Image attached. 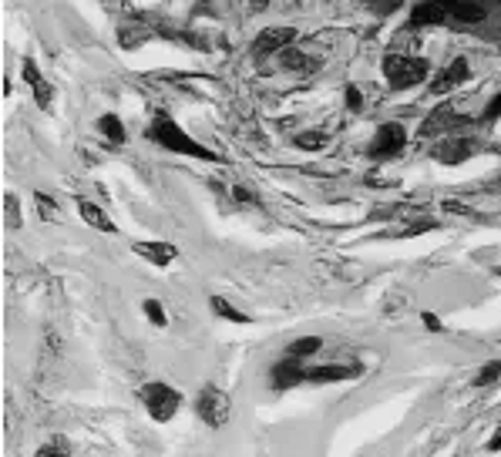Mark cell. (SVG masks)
<instances>
[{"mask_svg":"<svg viewBox=\"0 0 501 457\" xmlns=\"http://www.w3.org/2000/svg\"><path fill=\"white\" fill-rule=\"evenodd\" d=\"M145 138H152L155 145H162L168 152H179V155H192V158H202V162H216V152L202 148L199 141H192L185 131H182L165 111H155L152 125L145 128Z\"/></svg>","mask_w":501,"mask_h":457,"instance_id":"1","label":"cell"},{"mask_svg":"<svg viewBox=\"0 0 501 457\" xmlns=\"http://www.w3.org/2000/svg\"><path fill=\"white\" fill-rule=\"evenodd\" d=\"M427 75H431V64L424 57H407V54H387L384 57V77L394 91L414 88V84L427 81Z\"/></svg>","mask_w":501,"mask_h":457,"instance_id":"2","label":"cell"},{"mask_svg":"<svg viewBox=\"0 0 501 457\" xmlns=\"http://www.w3.org/2000/svg\"><path fill=\"white\" fill-rule=\"evenodd\" d=\"M138 397H142L145 410L152 414V420H158V424L172 420L175 414H179V407H182V394H179V390H172V387L162 383V380L145 383L142 390H138Z\"/></svg>","mask_w":501,"mask_h":457,"instance_id":"3","label":"cell"},{"mask_svg":"<svg viewBox=\"0 0 501 457\" xmlns=\"http://www.w3.org/2000/svg\"><path fill=\"white\" fill-rule=\"evenodd\" d=\"M195 410H199V417L206 420L209 427H226L232 417V400L226 390H219V387H202V394H199V404H195Z\"/></svg>","mask_w":501,"mask_h":457,"instance_id":"4","label":"cell"},{"mask_svg":"<svg viewBox=\"0 0 501 457\" xmlns=\"http://www.w3.org/2000/svg\"><path fill=\"white\" fill-rule=\"evenodd\" d=\"M404 145H407V128L397 125V121H387V125L377 128L367 152H370V158H394V155L404 152Z\"/></svg>","mask_w":501,"mask_h":457,"instance_id":"5","label":"cell"},{"mask_svg":"<svg viewBox=\"0 0 501 457\" xmlns=\"http://www.w3.org/2000/svg\"><path fill=\"white\" fill-rule=\"evenodd\" d=\"M468 121H471V118L458 114L448 101H444V104H437L434 111L427 114V121L421 125V135L431 138V135H441V131H451V128H461V125H468Z\"/></svg>","mask_w":501,"mask_h":457,"instance_id":"6","label":"cell"},{"mask_svg":"<svg viewBox=\"0 0 501 457\" xmlns=\"http://www.w3.org/2000/svg\"><path fill=\"white\" fill-rule=\"evenodd\" d=\"M296 40V27H266V31H259L256 34V44H253V51L259 57H266L272 51H283Z\"/></svg>","mask_w":501,"mask_h":457,"instance_id":"7","label":"cell"},{"mask_svg":"<svg viewBox=\"0 0 501 457\" xmlns=\"http://www.w3.org/2000/svg\"><path fill=\"white\" fill-rule=\"evenodd\" d=\"M475 152H478V141H471V138H448V141H441V145L434 148V158H437V162H444V165H461V162H468Z\"/></svg>","mask_w":501,"mask_h":457,"instance_id":"8","label":"cell"},{"mask_svg":"<svg viewBox=\"0 0 501 457\" xmlns=\"http://www.w3.org/2000/svg\"><path fill=\"white\" fill-rule=\"evenodd\" d=\"M360 373H363L360 363H350V367H343V363H326V367H309L307 380L309 383H334V380H353Z\"/></svg>","mask_w":501,"mask_h":457,"instance_id":"9","label":"cell"},{"mask_svg":"<svg viewBox=\"0 0 501 457\" xmlns=\"http://www.w3.org/2000/svg\"><path fill=\"white\" fill-rule=\"evenodd\" d=\"M444 21H448L444 0H421V4H414L411 27H431V24H444Z\"/></svg>","mask_w":501,"mask_h":457,"instance_id":"10","label":"cell"},{"mask_svg":"<svg viewBox=\"0 0 501 457\" xmlns=\"http://www.w3.org/2000/svg\"><path fill=\"white\" fill-rule=\"evenodd\" d=\"M299 380H307V370L299 367L296 356H286V360H280V363L272 367V387H276V390H290V387H296Z\"/></svg>","mask_w":501,"mask_h":457,"instance_id":"11","label":"cell"},{"mask_svg":"<svg viewBox=\"0 0 501 457\" xmlns=\"http://www.w3.org/2000/svg\"><path fill=\"white\" fill-rule=\"evenodd\" d=\"M468 75H471L468 61H464V57H454V61H451V67H444V75H441L434 84H431V91H434V94H448V91H454L458 84H464V81H468Z\"/></svg>","mask_w":501,"mask_h":457,"instance_id":"12","label":"cell"},{"mask_svg":"<svg viewBox=\"0 0 501 457\" xmlns=\"http://www.w3.org/2000/svg\"><path fill=\"white\" fill-rule=\"evenodd\" d=\"M444 7H448V17L461 21V24H481L488 17V11L478 0H444Z\"/></svg>","mask_w":501,"mask_h":457,"instance_id":"13","label":"cell"},{"mask_svg":"<svg viewBox=\"0 0 501 457\" xmlns=\"http://www.w3.org/2000/svg\"><path fill=\"white\" fill-rule=\"evenodd\" d=\"M135 253L142 255V259H148L152 266H168L179 255V249L168 246V242H135Z\"/></svg>","mask_w":501,"mask_h":457,"instance_id":"14","label":"cell"},{"mask_svg":"<svg viewBox=\"0 0 501 457\" xmlns=\"http://www.w3.org/2000/svg\"><path fill=\"white\" fill-rule=\"evenodd\" d=\"M24 81L34 88V98H38V104L40 108H51V84L40 77V71H38V64L31 61V57H24Z\"/></svg>","mask_w":501,"mask_h":457,"instance_id":"15","label":"cell"},{"mask_svg":"<svg viewBox=\"0 0 501 457\" xmlns=\"http://www.w3.org/2000/svg\"><path fill=\"white\" fill-rule=\"evenodd\" d=\"M77 212H81V219H84L88 226L101 228V232H108V236H111V232H118V228H115V222H111V219L104 216V212H101V209H98V205H94V202H88V199H77Z\"/></svg>","mask_w":501,"mask_h":457,"instance_id":"16","label":"cell"},{"mask_svg":"<svg viewBox=\"0 0 501 457\" xmlns=\"http://www.w3.org/2000/svg\"><path fill=\"white\" fill-rule=\"evenodd\" d=\"M280 67H286V71H296V75H307V71H316V61H313V57H307L303 51H296L293 44H290V48H283V51H280Z\"/></svg>","mask_w":501,"mask_h":457,"instance_id":"17","label":"cell"},{"mask_svg":"<svg viewBox=\"0 0 501 457\" xmlns=\"http://www.w3.org/2000/svg\"><path fill=\"white\" fill-rule=\"evenodd\" d=\"M98 131H101L111 145H125V138H128V135H125V125L118 121V114H101V118H98Z\"/></svg>","mask_w":501,"mask_h":457,"instance_id":"18","label":"cell"},{"mask_svg":"<svg viewBox=\"0 0 501 457\" xmlns=\"http://www.w3.org/2000/svg\"><path fill=\"white\" fill-rule=\"evenodd\" d=\"M212 309H216L222 319H232V323H253V316H249V313L236 309V306H232L229 299H222V296H212Z\"/></svg>","mask_w":501,"mask_h":457,"instance_id":"19","label":"cell"},{"mask_svg":"<svg viewBox=\"0 0 501 457\" xmlns=\"http://www.w3.org/2000/svg\"><path fill=\"white\" fill-rule=\"evenodd\" d=\"M293 145L303 152H320V148H326V131H299Z\"/></svg>","mask_w":501,"mask_h":457,"instance_id":"20","label":"cell"},{"mask_svg":"<svg viewBox=\"0 0 501 457\" xmlns=\"http://www.w3.org/2000/svg\"><path fill=\"white\" fill-rule=\"evenodd\" d=\"M323 343H320V336H307V340H296V343H290V350H286V356H309V353H316Z\"/></svg>","mask_w":501,"mask_h":457,"instance_id":"21","label":"cell"},{"mask_svg":"<svg viewBox=\"0 0 501 457\" xmlns=\"http://www.w3.org/2000/svg\"><path fill=\"white\" fill-rule=\"evenodd\" d=\"M4 226L7 228H21V205L13 199L11 192L4 195Z\"/></svg>","mask_w":501,"mask_h":457,"instance_id":"22","label":"cell"},{"mask_svg":"<svg viewBox=\"0 0 501 457\" xmlns=\"http://www.w3.org/2000/svg\"><path fill=\"white\" fill-rule=\"evenodd\" d=\"M495 380H501V363L498 360H491L488 367H481L478 370V377H475V387H491Z\"/></svg>","mask_w":501,"mask_h":457,"instance_id":"23","label":"cell"},{"mask_svg":"<svg viewBox=\"0 0 501 457\" xmlns=\"http://www.w3.org/2000/svg\"><path fill=\"white\" fill-rule=\"evenodd\" d=\"M34 202H38L40 219H48V222H54V219H57V205H54L51 195H44V192H34Z\"/></svg>","mask_w":501,"mask_h":457,"instance_id":"24","label":"cell"},{"mask_svg":"<svg viewBox=\"0 0 501 457\" xmlns=\"http://www.w3.org/2000/svg\"><path fill=\"white\" fill-rule=\"evenodd\" d=\"M145 316L152 319L155 326H165V313H162V303H158V299H145Z\"/></svg>","mask_w":501,"mask_h":457,"instance_id":"25","label":"cell"},{"mask_svg":"<svg viewBox=\"0 0 501 457\" xmlns=\"http://www.w3.org/2000/svg\"><path fill=\"white\" fill-rule=\"evenodd\" d=\"M498 118H501V91H498V94H495V98H491V101H488V108L481 111V121H485V125H491V121H498Z\"/></svg>","mask_w":501,"mask_h":457,"instance_id":"26","label":"cell"},{"mask_svg":"<svg viewBox=\"0 0 501 457\" xmlns=\"http://www.w3.org/2000/svg\"><path fill=\"white\" fill-rule=\"evenodd\" d=\"M444 212H454V216H471V219H478V212L471 209V205H461V202H454V199H448V202H444Z\"/></svg>","mask_w":501,"mask_h":457,"instance_id":"27","label":"cell"},{"mask_svg":"<svg viewBox=\"0 0 501 457\" xmlns=\"http://www.w3.org/2000/svg\"><path fill=\"white\" fill-rule=\"evenodd\" d=\"M347 108L350 111H360V108H363V94H360L357 84H347Z\"/></svg>","mask_w":501,"mask_h":457,"instance_id":"28","label":"cell"},{"mask_svg":"<svg viewBox=\"0 0 501 457\" xmlns=\"http://www.w3.org/2000/svg\"><path fill=\"white\" fill-rule=\"evenodd\" d=\"M232 199H236V202H243V205H256L259 202L256 195H253L249 189H243V185H232Z\"/></svg>","mask_w":501,"mask_h":457,"instance_id":"29","label":"cell"},{"mask_svg":"<svg viewBox=\"0 0 501 457\" xmlns=\"http://www.w3.org/2000/svg\"><path fill=\"white\" fill-rule=\"evenodd\" d=\"M431 228H437L434 222H414V226H407L404 236H421V232H431Z\"/></svg>","mask_w":501,"mask_h":457,"instance_id":"30","label":"cell"},{"mask_svg":"<svg viewBox=\"0 0 501 457\" xmlns=\"http://www.w3.org/2000/svg\"><path fill=\"white\" fill-rule=\"evenodd\" d=\"M421 319H424V326H427V330H441V319H437L434 316V313H421Z\"/></svg>","mask_w":501,"mask_h":457,"instance_id":"31","label":"cell"},{"mask_svg":"<svg viewBox=\"0 0 501 457\" xmlns=\"http://www.w3.org/2000/svg\"><path fill=\"white\" fill-rule=\"evenodd\" d=\"M51 454H67V447H40L38 457H51Z\"/></svg>","mask_w":501,"mask_h":457,"instance_id":"32","label":"cell"},{"mask_svg":"<svg viewBox=\"0 0 501 457\" xmlns=\"http://www.w3.org/2000/svg\"><path fill=\"white\" fill-rule=\"evenodd\" d=\"M488 451H501V431H498V434H495V437H491V441H488Z\"/></svg>","mask_w":501,"mask_h":457,"instance_id":"33","label":"cell"},{"mask_svg":"<svg viewBox=\"0 0 501 457\" xmlns=\"http://www.w3.org/2000/svg\"><path fill=\"white\" fill-rule=\"evenodd\" d=\"M266 4H270V0H253V11H263Z\"/></svg>","mask_w":501,"mask_h":457,"instance_id":"34","label":"cell"}]
</instances>
